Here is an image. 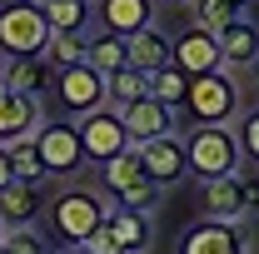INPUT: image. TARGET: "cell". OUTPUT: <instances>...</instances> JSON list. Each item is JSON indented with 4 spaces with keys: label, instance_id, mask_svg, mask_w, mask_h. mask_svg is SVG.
I'll list each match as a JSON object with an SVG mask.
<instances>
[{
    "label": "cell",
    "instance_id": "cell-1",
    "mask_svg": "<svg viewBox=\"0 0 259 254\" xmlns=\"http://www.w3.org/2000/svg\"><path fill=\"white\" fill-rule=\"evenodd\" d=\"M185 159H190V175L204 185V180H220V175H234L239 170V135L234 125H194L185 135Z\"/></svg>",
    "mask_w": 259,
    "mask_h": 254
},
{
    "label": "cell",
    "instance_id": "cell-2",
    "mask_svg": "<svg viewBox=\"0 0 259 254\" xmlns=\"http://www.w3.org/2000/svg\"><path fill=\"white\" fill-rule=\"evenodd\" d=\"M180 110H185L190 125H234V115H239V85H234V75L229 70L194 75Z\"/></svg>",
    "mask_w": 259,
    "mask_h": 254
},
{
    "label": "cell",
    "instance_id": "cell-3",
    "mask_svg": "<svg viewBox=\"0 0 259 254\" xmlns=\"http://www.w3.org/2000/svg\"><path fill=\"white\" fill-rule=\"evenodd\" d=\"M50 40V20L40 10V0H0V55H40Z\"/></svg>",
    "mask_w": 259,
    "mask_h": 254
},
{
    "label": "cell",
    "instance_id": "cell-4",
    "mask_svg": "<svg viewBox=\"0 0 259 254\" xmlns=\"http://www.w3.org/2000/svg\"><path fill=\"white\" fill-rule=\"evenodd\" d=\"M100 180H105V190H110V204H120V209H155L160 204V185L145 175V164L135 155V145H130L125 155L105 159L100 164Z\"/></svg>",
    "mask_w": 259,
    "mask_h": 254
},
{
    "label": "cell",
    "instance_id": "cell-5",
    "mask_svg": "<svg viewBox=\"0 0 259 254\" xmlns=\"http://www.w3.org/2000/svg\"><path fill=\"white\" fill-rule=\"evenodd\" d=\"M115 204H110V194H95V190H65L55 204H50V229H55V239H60L65 249L70 244H80L95 224H105Z\"/></svg>",
    "mask_w": 259,
    "mask_h": 254
},
{
    "label": "cell",
    "instance_id": "cell-6",
    "mask_svg": "<svg viewBox=\"0 0 259 254\" xmlns=\"http://www.w3.org/2000/svg\"><path fill=\"white\" fill-rule=\"evenodd\" d=\"M35 150L45 159V170H50V180H70V175H80L90 159H85V140H80V125L60 115V120H40L35 130Z\"/></svg>",
    "mask_w": 259,
    "mask_h": 254
},
{
    "label": "cell",
    "instance_id": "cell-7",
    "mask_svg": "<svg viewBox=\"0 0 259 254\" xmlns=\"http://www.w3.org/2000/svg\"><path fill=\"white\" fill-rule=\"evenodd\" d=\"M204 220H244L259 209V180L254 175H220V180H204Z\"/></svg>",
    "mask_w": 259,
    "mask_h": 254
},
{
    "label": "cell",
    "instance_id": "cell-8",
    "mask_svg": "<svg viewBox=\"0 0 259 254\" xmlns=\"http://www.w3.org/2000/svg\"><path fill=\"white\" fill-rule=\"evenodd\" d=\"M50 90H55V105H60L70 120H80V115H90V110H100V105H110V100H105V75L90 70L85 60L55 70Z\"/></svg>",
    "mask_w": 259,
    "mask_h": 254
},
{
    "label": "cell",
    "instance_id": "cell-9",
    "mask_svg": "<svg viewBox=\"0 0 259 254\" xmlns=\"http://www.w3.org/2000/svg\"><path fill=\"white\" fill-rule=\"evenodd\" d=\"M75 125H80V140H85V159L90 164H105V159H115V155L130 150V130H125V120H120L115 105H100L90 115H80Z\"/></svg>",
    "mask_w": 259,
    "mask_h": 254
},
{
    "label": "cell",
    "instance_id": "cell-10",
    "mask_svg": "<svg viewBox=\"0 0 259 254\" xmlns=\"http://www.w3.org/2000/svg\"><path fill=\"white\" fill-rule=\"evenodd\" d=\"M135 155H140V164H145V175L160 185V190H169V185H180L185 175H190V159H185V140L169 130V135H155V140H145V145H135Z\"/></svg>",
    "mask_w": 259,
    "mask_h": 254
},
{
    "label": "cell",
    "instance_id": "cell-11",
    "mask_svg": "<svg viewBox=\"0 0 259 254\" xmlns=\"http://www.w3.org/2000/svg\"><path fill=\"white\" fill-rule=\"evenodd\" d=\"M169 65H180L190 80H194V75H209V70H225L214 30H204V25H190V30H180L175 40H169Z\"/></svg>",
    "mask_w": 259,
    "mask_h": 254
},
{
    "label": "cell",
    "instance_id": "cell-12",
    "mask_svg": "<svg viewBox=\"0 0 259 254\" xmlns=\"http://www.w3.org/2000/svg\"><path fill=\"white\" fill-rule=\"evenodd\" d=\"M180 254H249V234L234 220H199L194 229H185Z\"/></svg>",
    "mask_w": 259,
    "mask_h": 254
},
{
    "label": "cell",
    "instance_id": "cell-13",
    "mask_svg": "<svg viewBox=\"0 0 259 254\" xmlns=\"http://www.w3.org/2000/svg\"><path fill=\"white\" fill-rule=\"evenodd\" d=\"M214 40H220V60H225L229 75L254 70V60H259V20L254 15H234L225 30H214Z\"/></svg>",
    "mask_w": 259,
    "mask_h": 254
},
{
    "label": "cell",
    "instance_id": "cell-14",
    "mask_svg": "<svg viewBox=\"0 0 259 254\" xmlns=\"http://www.w3.org/2000/svg\"><path fill=\"white\" fill-rule=\"evenodd\" d=\"M40 120H45V110H40V95H20V90L0 85V145L35 135V130H40Z\"/></svg>",
    "mask_w": 259,
    "mask_h": 254
},
{
    "label": "cell",
    "instance_id": "cell-15",
    "mask_svg": "<svg viewBox=\"0 0 259 254\" xmlns=\"http://www.w3.org/2000/svg\"><path fill=\"white\" fill-rule=\"evenodd\" d=\"M95 25L110 35H135L155 25V0H95Z\"/></svg>",
    "mask_w": 259,
    "mask_h": 254
},
{
    "label": "cell",
    "instance_id": "cell-16",
    "mask_svg": "<svg viewBox=\"0 0 259 254\" xmlns=\"http://www.w3.org/2000/svg\"><path fill=\"white\" fill-rule=\"evenodd\" d=\"M120 120H125V130H130V145H145V140L175 130V110L160 105L155 95H145V100H135V105H120Z\"/></svg>",
    "mask_w": 259,
    "mask_h": 254
},
{
    "label": "cell",
    "instance_id": "cell-17",
    "mask_svg": "<svg viewBox=\"0 0 259 254\" xmlns=\"http://www.w3.org/2000/svg\"><path fill=\"white\" fill-rule=\"evenodd\" d=\"M40 215H45V194H40V185L10 180V185L0 190V224H5V229H35Z\"/></svg>",
    "mask_w": 259,
    "mask_h": 254
},
{
    "label": "cell",
    "instance_id": "cell-18",
    "mask_svg": "<svg viewBox=\"0 0 259 254\" xmlns=\"http://www.w3.org/2000/svg\"><path fill=\"white\" fill-rule=\"evenodd\" d=\"M105 224H110V234H115V244H120V254H145L150 249V239H155V229H150V215L145 209H110L105 215Z\"/></svg>",
    "mask_w": 259,
    "mask_h": 254
},
{
    "label": "cell",
    "instance_id": "cell-19",
    "mask_svg": "<svg viewBox=\"0 0 259 254\" xmlns=\"http://www.w3.org/2000/svg\"><path fill=\"white\" fill-rule=\"evenodd\" d=\"M125 45H130V65H135V70H145V75H155V70H164V65H169V35H164L160 25L135 30Z\"/></svg>",
    "mask_w": 259,
    "mask_h": 254
},
{
    "label": "cell",
    "instance_id": "cell-20",
    "mask_svg": "<svg viewBox=\"0 0 259 254\" xmlns=\"http://www.w3.org/2000/svg\"><path fill=\"white\" fill-rule=\"evenodd\" d=\"M85 65H90V70H100V75H115V70H125V65H130V45H125V35H110V30L85 35Z\"/></svg>",
    "mask_w": 259,
    "mask_h": 254
},
{
    "label": "cell",
    "instance_id": "cell-21",
    "mask_svg": "<svg viewBox=\"0 0 259 254\" xmlns=\"http://www.w3.org/2000/svg\"><path fill=\"white\" fill-rule=\"evenodd\" d=\"M50 30H65V35H85L90 20H95V0H40Z\"/></svg>",
    "mask_w": 259,
    "mask_h": 254
},
{
    "label": "cell",
    "instance_id": "cell-22",
    "mask_svg": "<svg viewBox=\"0 0 259 254\" xmlns=\"http://www.w3.org/2000/svg\"><path fill=\"white\" fill-rule=\"evenodd\" d=\"M50 80H55V70L40 60V55H15V60H5V85L20 90V95H40Z\"/></svg>",
    "mask_w": 259,
    "mask_h": 254
},
{
    "label": "cell",
    "instance_id": "cell-23",
    "mask_svg": "<svg viewBox=\"0 0 259 254\" xmlns=\"http://www.w3.org/2000/svg\"><path fill=\"white\" fill-rule=\"evenodd\" d=\"M150 95V75L145 70H135V65H125V70H115V75H105V100L120 110V105H135V100Z\"/></svg>",
    "mask_w": 259,
    "mask_h": 254
},
{
    "label": "cell",
    "instance_id": "cell-24",
    "mask_svg": "<svg viewBox=\"0 0 259 254\" xmlns=\"http://www.w3.org/2000/svg\"><path fill=\"white\" fill-rule=\"evenodd\" d=\"M5 150H10V170H15V180H25V185H45V180H50L45 159H40V150H35V135L10 140Z\"/></svg>",
    "mask_w": 259,
    "mask_h": 254
},
{
    "label": "cell",
    "instance_id": "cell-25",
    "mask_svg": "<svg viewBox=\"0 0 259 254\" xmlns=\"http://www.w3.org/2000/svg\"><path fill=\"white\" fill-rule=\"evenodd\" d=\"M150 95L160 100V105H169V110H180L185 95H190V75H185L180 65H164V70L150 75Z\"/></svg>",
    "mask_w": 259,
    "mask_h": 254
},
{
    "label": "cell",
    "instance_id": "cell-26",
    "mask_svg": "<svg viewBox=\"0 0 259 254\" xmlns=\"http://www.w3.org/2000/svg\"><path fill=\"white\" fill-rule=\"evenodd\" d=\"M40 60L50 65V70H65V65H80V60H85V35H65V30H50L45 50H40Z\"/></svg>",
    "mask_w": 259,
    "mask_h": 254
},
{
    "label": "cell",
    "instance_id": "cell-27",
    "mask_svg": "<svg viewBox=\"0 0 259 254\" xmlns=\"http://www.w3.org/2000/svg\"><path fill=\"white\" fill-rule=\"evenodd\" d=\"M190 10H194V25H204V30H225L229 20L239 15L229 0H190Z\"/></svg>",
    "mask_w": 259,
    "mask_h": 254
},
{
    "label": "cell",
    "instance_id": "cell-28",
    "mask_svg": "<svg viewBox=\"0 0 259 254\" xmlns=\"http://www.w3.org/2000/svg\"><path fill=\"white\" fill-rule=\"evenodd\" d=\"M0 244H5V254H50V249H45V239H40L35 229H5Z\"/></svg>",
    "mask_w": 259,
    "mask_h": 254
},
{
    "label": "cell",
    "instance_id": "cell-29",
    "mask_svg": "<svg viewBox=\"0 0 259 254\" xmlns=\"http://www.w3.org/2000/svg\"><path fill=\"white\" fill-rule=\"evenodd\" d=\"M234 135H239V150H244L249 159H259V105L249 110V115H239Z\"/></svg>",
    "mask_w": 259,
    "mask_h": 254
},
{
    "label": "cell",
    "instance_id": "cell-30",
    "mask_svg": "<svg viewBox=\"0 0 259 254\" xmlns=\"http://www.w3.org/2000/svg\"><path fill=\"white\" fill-rule=\"evenodd\" d=\"M80 249L85 254H120V244H115V234H110V224H95L85 239H80Z\"/></svg>",
    "mask_w": 259,
    "mask_h": 254
},
{
    "label": "cell",
    "instance_id": "cell-31",
    "mask_svg": "<svg viewBox=\"0 0 259 254\" xmlns=\"http://www.w3.org/2000/svg\"><path fill=\"white\" fill-rule=\"evenodd\" d=\"M10 180H15V170H10V150H5V145H0V190H5V185H10Z\"/></svg>",
    "mask_w": 259,
    "mask_h": 254
},
{
    "label": "cell",
    "instance_id": "cell-32",
    "mask_svg": "<svg viewBox=\"0 0 259 254\" xmlns=\"http://www.w3.org/2000/svg\"><path fill=\"white\" fill-rule=\"evenodd\" d=\"M229 5H234L239 15H249V5H254V0H229Z\"/></svg>",
    "mask_w": 259,
    "mask_h": 254
},
{
    "label": "cell",
    "instance_id": "cell-33",
    "mask_svg": "<svg viewBox=\"0 0 259 254\" xmlns=\"http://www.w3.org/2000/svg\"><path fill=\"white\" fill-rule=\"evenodd\" d=\"M155 5H190V0H155Z\"/></svg>",
    "mask_w": 259,
    "mask_h": 254
},
{
    "label": "cell",
    "instance_id": "cell-34",
    "mask_svg": "<svg viewBox=\"0 0 259 254\" xmlns=\"http://www.w3.org/2000/svg\"><path fill=\"white\" fill-rule=\"evenodd\" d=\"M249 75H254V90H259V60H254V70H249Z\"/></svg>",
    "mask_w": 259,
    "mask_h": 254
},
{
    "label": "cell",
    "instance_id": "cell-35",
    "mask_svg": "<svg viewBox=\"0 0 259 254\" xmlns=\"http://www.w3.org/2000/svg\"><path fill=\"white\" fill-rule=\"evenodd\" d=\"M0 85H5V55H0Z\"/></svg>",
    "mask_w": 259,
    "mask_h": 254
},
{
    "label": "cell",
    "instance_id": "cell-36",
    "mask_svg": "<svg viewBox=\"0 0 259 254\" xmlns=\"http://www.w3.org/2000/svg\"><path fill=\"white\" fill-rule=\"evenodd\" d=\"M70 254H85V249H80V244H70Z\"/></svg>",
    "mask_w": 259,
    "mask_h": 254
},
{
    "label": "cell",
    "instance_id": "cell-37",
    "mask_svg": "<svg viewBox=\"0 0 259 254\" xmlns=\"http://www.w3.org/2000/svg\"><path fill=\"white\" fill-rule=\"evenodd\" d=\"M0 234H5V224H0Z\"/></svg>",
    "mask_w": 259,
    "mask_h": 254
},
{
    "label": "cell",
    "instance_id": "cell-38",
    "mask_svg": "<svg viewBox=\"0 0 259 254\" xmlns=\"http://www.w3.org/2000/svg\"><path fill=\"white\" fill-rule=\"evenodd\" d=\"M0 254H5V244H0Z\"/></svg>",
    "mask_w": 259,
    "mask_h": 254
}]
</instances>
